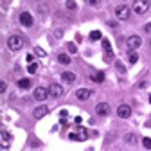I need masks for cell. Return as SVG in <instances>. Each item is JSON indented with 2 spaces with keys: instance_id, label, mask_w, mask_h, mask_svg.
Returning <instances> with one entry per match:
<instances>
[{
  "instance_id": "6da1fadb",
  "label": "cell",
  "mask_w": 151,
  "mask_h": 151,
  "mask_svg": "<svg viewBox=\"0 0 151 151\" xmlns=\"http://www.w3.org/2000/svg\"><path fill=\"white\" fill-rule=\"evenodd\" d=\"M7 47H9V50H13V52L20 50V49L24 47V38H22V36H18V34L9 36V40H7Z\"/></svg>"
},
{
  "instance_id": "7a4b0ae2",
  "label": "cell",
  "mask_w": 151,
  "mask_h": 151,
  "mask_svg": "<svg viewBox=\"0 0 151 151\" xmlns=\"http://www.w3.org/2000/svg\"><path fill=\"white\" fill-rule=\"evenodd\" d=\"M149 7H151V4L147 2V0H135L133 6H131V9H133L137 14H146L149 11Z\"/></svg>"
},
{
  "instance_id": "3957f363",
  "label": "cell",
  "mask_w": 151,
  "mask_h": 151,
  "mask_svg": "<svg viewBox=\"0 0 151 151\" xmlns=\"http://www.w3.org/2000/svg\"><path fill=\"white\" fill-rule=\"evenodd\" d=\"M49 96H50L49 88H45V86H36L34 88V99L36 101H45Z\"/></svg>"
},
{
  "instance_id": "277c9868",
  "label": "cell",
  "mask_w": 151,
  "mask_h": 151,
  "mask_svg": "<svg viewBox=\"0 0 151 151\" xmlns=\"http://www.w3.org/2000/svg\"><path fill=\"white\" fill-rule=\"evenodd\" d=\"M68 139H70V140H86V139H88V133H86V129L79 128L78 133H76V131H70V133H68Z\"/></svg>"
},
{
  "instance_id": "5b68a950",
  "label": "cell",
  "mask_w": 151,
  "mask_h": 151,
  "mask_svg": "<svg viewBox=\"0 0 151 151\" xmlns=\"http://www.w3.org/2000/svg\"><path fill=\"white\" fill-rule=\"evenodd\" d=\"M115 16L119 20H128L129 18V7L128 6H117L115 7Z\"/></svg>"
},
{
  "instance_id": "8992f818",
  "label": "cell",
  "mask_w": 151,
  "mask_h": 151,
  "mask_svg": "<svg viewBox=\"0 0 151 151\" xmlns=\"http://www.w3.org/2000/svg\"><path fill=\"white\" fill-rule=\"evenodd\" d=\"M140 45H142V38H140V36L133 34V36L128 38V49H129V50H135V49H139Z\"/></svg>"
},
{
  "instance_id": "52a82bcc",
  "label": "cell",
  "mask_w": 151,
  "mask_h": 151,
  "mask_svg": "<svg viewBox=\"0 0 151 151\" xmlns=\"http://www.w3.org/2000/svg\"><path fill=\"white\" fill-rule=\"evenodd\" d=\"M20 24H22L24 27H32V24H34L32 14H31V13H27V11H24V13L20 14Z\"/></svg>"
},
{
  "instance_id": "ba28073f",
  "label": "cell",
  "mask_w": 151,
  "mask_h": 151,
  "mask_svg": "<svg viewBox=\"0 0 151 151\" xmlns=\"http://www.w3.org/2000/svg\"><path fill=\"white\" fill-rule=\"evenodd\" d=\"M49 92H50V96H52L54 99H58V97L63 96V86L58 85V83H52V85L49 86Z\"/></svg>"
},
{
  "instance_id": "9c48e42d",
  "label": "cell",
  "mask_w": 151,
  "mask_h": 151,
  "mask_svg": "<svg viewBox=\"0 0 151 151\" xmlns=\"http://www.w3.org/2000/svg\"><path fill=\"white\" fill-rule=\"evenodd\" d=\"M117 115H119L121 119H128V117L131 115V108H129V104H121V106L117 108Z\"/></svg>"
},
{
  "instance_id": "30bf717a",
  "label": "cell",
  "mask_w": 151,
  "mask_h": 151,
  "mask_svg": "<svg viewBox=\"0 0 151 151\" xmlns=\"http://www.w3.org/2000/svg\"><path fill=\"white\" fill-rule=\"evenodd\" d=\"M49 113V106H45V104H40L38 108H34V111H32V115L36 117V119H42V117H45Z\"/></svg>"
},
{
  "instance_id": "8fae6325",
  "label": "cell",
  "mask_w": 151,
  "mask_h": 151,
  "mask_svg": "<svg viewBox=\"0 0 151 151\" xmlns=\"http://www.w3.org/2000/svg\"><path fill=\"white\" fill-rule=\"evenodd\" d=\"M0 137H2V147L7 149L9 144H11V133H9L7 129H2V131H0Z\"/></svg>"
},
{
  "instance_id": "7c38bea8",
  "label": "cell",
  "mask_w": 151,
  "mask_h": 151,
  "mask_svg": "<svg viewBox=\"0 0 151 151\" xmlns=\"http://www.w3.org/2000/svg\"><path fill=\"white\" fill-rule=\"evenodd\" d=\"M90 96H92V90H88V88H79L78 92H76V97H78L79 101H86Z\"/></svg>"
},
{
  "instance_id": "4fadbf2b",
  "label": "cell",
  "mask_w": 151,
  "mask_h": 151,
  "mask_svg": "<svg viewBox=\"0 0 151 151\" xmlns=\"http://www.w3.org/2000/svg\"><path fill=\"white\" fill-rule=\"evenodd\" d=\"M96 113H97V115H108V113H110V104L108 103H99L96 106Z\"/></svg>"
},
{
  "instance_id": "5bb4252c",
  "label": "cell",
  "mask_w": 151,
  "mask_h": 151,
  "mask_svg": "<svg viewBox=\"0 0 151 151\" xmlns=\"http://www.w3.org/2000/svg\"><path fill=\"white\" fill-rule=\"evenodd\" d=\"M61 79H63L65 83H70V85H72V83L76 81V74H74V72H63V74H61Z\"/></svg>"
},
{
  "instance_id": "9a60e30c",
  "label": "cell",
  "mask_w": 151,
  "mask_h": 151,
  "mask_svg": "<svg viewBox=\"0 0 151 151\" xmlns=\"http://www.w3.org/2000/svg\"><path fill=\"white\" fill-rule=\"evenodd\" d=\"M128 61H129V65H135V63L139 61V54H137L135 50H129V52H128Z\"/></svg>"
},
{
  "instance_id": "2e32d148",
  "label": "cell",
  "mask_w": 151,
  "mask_h": 151,
  "mask_svg": "<svg viewBox=\"0 0 151 151\" xmlns=\"http://www.w3.org/2000/svg\"><path fill=\"white\" fill-rule=\"evenodd\" d=\"M90 79L96 81V83H103V81H104V74H103V72H96V74L90 76Z\"/></svg>"
},
{
  "instance_id": "e0dca14e",
  "label": "cell",
  "mask_w": 151,
  "mask_h": 151,
  "mask_svg": "<svg viewBox=\"0 0 151 151\" xmlns=\"http://www.w3.org/2000/svg\"><path fill=\"white\" fill-rule=\"evenodd\" d=\"M90 40H92V42L103 40V34H101V31H92V32H90Z\"/></svg>"
},
{
  "instance_id": "ac0fdd59",
  "label": "cell",
  "mask_w": 151,
  "mask_h": 151,
  "mask_svg": "<svg viewBox=\"0 0 151 151\" xmlns=\"http://www.w3.org/2000/svg\"><path fill=\"white\" fill-rule=\"evenodd\" d=\"M58 61H60L61 65H70V61H72V60L68 58L67 54H60V56H58Z\"/></svg>"
},
{
  "instance_id": "d6986e66",
  "label": "cell",
  "mask_w": 151,
  "mask_h": 151,
  "mask_svg": "<svg viewBox=\"0 0 151 151\" xmlns=\"http://www.w3.org/2000/svg\"><path fill=\"white\" fill-rule=\"evenodd\" d=\"M124 142H126V144H131V146H133V144L137 142V137H135L133 133H128V135L124 137Z\"/></svg>"
},
{
  "instance_id": "ffe728a7",
  "label": "cell",
  "mask_w": 151,
  "mask_h": 151,
  "mask_svg": "<svg viewBox=\"0 0 151 151\" xmlns=\"http://www.w3.org/2000/svg\"><path fill=\"white\" fill-rule=\"evenodd\" d=\"M18 86H20L22 90L29 88V86H31V79H20V81H18Z\"/></svg>"
},
{
  "instance_id": "44dd1931",
  "label": "cell",
  "mask_w": 151,
  "mask_h": 151,
  "mask_svg": "<svg viewBox=\"0 0 151 151\" xmlns=\"http://www.w3.org/2000/svg\"><path fill=\"white\" fill-rule=\"evenodd\" d=\"M101 43H103V49L106 50V54H111V45H110V42L103 38V40H101Z\"/></svg>"
},
{
  "instance_id": "7402d4cb",
  "label": "cell",
  "mask_w": 151,
  "mask_h": 151,
  "mask_svg": "<svg viewBox=\"0 0 151 151\" xmlns=\"http://www.w3.org/2000/svg\"><path fill=\"white\" fill-rule=\"evenodd\" d=\"M67 9L68 11H76V9H78V4H76L74 0H67Z\"/></svg>"
},
{
  "instance_id": "603a6c76",
  "label": "cell",
  "mask_w": 151,
  "mask_h": 151,
  "mask_svg": "<svg viewBox=\"0 0 151 151\" xmlns=\"http://www.w3.org/2000/svg\"><path fill=\"white\" fill-rule=\"evenodd\" d=\"M27 70H29V74H36L38 72V63H29Z\"/></svg>"
},
{
  "instance_id": "cb8c5ba5",
  "label": "cell",
  "mask_w": 151,
  "mask_h": 151,
  "mask_svg": "<svg viewBox=\"0 0 151 151\" xmlns=\"http://www.w3.org/2000/svg\"><path fill=\"white\" fill-rule=\"evenodd\" d=\"M115 67H117V70H119L121 74H124V72H126V67H124V63H122V61H115Z\"/></svg>"
},
{
  "instance_id": "d4e9b609",
  "label": "cell",
  "mask_w": 151,
  "mask_h": 151,
  "mask_svg": "<svg viewBox=\"0 0 151 151\" xmlns=\"http://www.w3.org/2000/svg\"><path fill=\"white\" fill-rule=\"evenodd\" d=\"M142 146H144L146 149H151V139H149V137H144V139H142Z\"/></svg>"
},
{
  "instance_id": "484cf974",
  "label": "cell",
  "mask_w": 151,
  "mask_h": 151,
  "mask_svg": "<svg viewBox=\"0 0 151 151\" xmlns=\"http://www.w3.org/2000/svg\"><path fill=\"white\" fill-rule=\"evenodd\" d=\"M34 52H36V56H40V58H45V50H43L42 47H36Z\"/></svg>"
},
{
  "instance_id": "4316f807",
  "label": "cell",
  "mask_w": 151,
  "mask_h": 151,
  "mask_svg": "<svg viewBox=\"0 0 151 151\" xmlns=\"http://www.w3.org/2000/svg\"><path fill=\"white\" fill-rule=\"evenodd\" d=\"M85 2H86L88 6H92V7H97V6L101 4V0H85Z\"/></svg>"
},
{
  "instance_id": "83f0119b",
  "label": "cell",
  "mask_w": 151,
  "mask_h": 151,
  "mask_svg": "<svg viewBox=\"0 0 151 151\" xmlns=\"http://www.w3.org/2000/svg\"><path fill=\"white\" fill-rule=\"evenodd\" d=\"M67 47H68V50H70L72 54H76V52H78V47H76V43H72V42H70Z\"/></svg>"
},
{
  "instance_id": "f1b7e54d",
  "label": "cell",
  "mask_w": 151,
  "mask_h": 151,
  "mask_svg": "<svg viewBox=\"0 0 151 151\" xmlns=\"http://www.w3.org/2000/svg\"><path fill=\"white\" fill-rule=\"evenodd\" d=\"M6 90H7V85H6V83L2 81V83H0V93H4Z\"/></svg>"
},
{
  "instance_id": "f546056e",
  "label": "cell",
  "mask_w": 151,
  "mask_h": 151,
  "mask_svg": "<svg viewBox=\"0 0 151 151\" xmlns=\"http://www.w3.org/2000/svg\"><path fill=\"white\" fill-rule=\"evenodd\" d=\"M54 36H56V38H61V36H63V31H61V29H56V31H54Z\"/></svg>"
},
{
  "instance_id": "4dcf8cb0",
  "label": "cell",
  "mask_w": 151,
  "mask_h": 151,
  "mask_svg": "<svg viewBox=\"0 0 151 151\" xmlns=\"http://www.w3.org/2000/svg\"><path fill=\"white\" fill-rule=\"evenodd\" d=\"M25 60H27V63H34V56H32V54H27Z\"/></svg>"
},
{
  "instance_id": "1f68e13d",
  "label": "cell",
  "mask_w": 151,
  "mask_h": 151,
  "mask_svg": "<svg viewBox=\"0 0 151 151\" xmlns=\"http://www.w3.org/2000/svg\"><path fill=\"white\" fill-rule=\"evenodd\" d=\"M144 31H146V32H151V22H149V24H146V25H144Z\"/></svg>"
},
{
  "instance_id": "d6a6232c",
  "label": "cell",
  "mask_w": 151,
  "mask_h": 151,
  "mask_svg": "<svg viewBox=\"0 0 151 151\" xmlns=\"http://www.w3.org/2000/svg\"><path fill=\"white\" fill-rule=\"evenodd\" d=\"M60 117H61V119H67V110H61V111H60Z\"/></svg>"
},
{
  "instance_id": "836d02e7",
  "label": "cell",
  "mask_w": 151,
  "mask_h": 151,
  "mask_svg": "<svg viewBox=\"0 0 151 151\" xmlns=\"http://www.w3.org/2000/svg\"><path fill=\"white\" fill-rule=\"evenodd\" d=\"M149 104H151V96H149Z\"/></svg>"
}]
</instances>
